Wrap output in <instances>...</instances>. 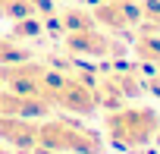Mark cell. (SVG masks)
<instances>
[{
  "label": "cell",
  "mask_w": 160,
  "mask_h": 154,
  "mask_svg": "<svg viewBox=\"0 0 160 154\" xmlns=\"http://www.w3.org/2000/svg\"><path fill=\"white\" fill-rule=\"evenodd\" d=\"M44 63H38L35 57L28 60H16V63H0V85H7L19 95H35L41 98V79H44Z\"/></svg>",
  "instance_id": "52a82bcc"
},
{
  "label": "cell",
  "mask_w": 160,
  "mask_h": 154,
  "mask_svg": "<svg viewBox=\"0 0 160 154\" xmlns=\"http://www.w3.org/2000/svg\"><path fill=\"white\" fill-rule=\"evenodd\" d=\"M101 154H104V151H101Z\"/></svg>",
  "instance_id": "e0dca14e"
},
{
  "label": "cell",
  "mask_w": 160,
  "mask_h": 154,
  "mask_svg": "<svg viewBox=\"0 0 160 154\" xmlns=\"http://www.w3.org/2000/svg\"><path fill=\"white\" fill-rule=\"evenodd\" d=\"M154 141H157V145H160V126H157V135H154Z\"/></svg>",
  "instance_id": "2e32d148"
},
{
  "label": "cell",
  "mask_w": 160,
  "mask_h": 154,
  "mask_svg": "<svg viewBox=\"0 0 160 154\" xmlns=\"http://www.w3.org/2000/svg\"><path fill=\"white\" fill-rule=\"evenodd\" d=\"M0 145L16 154H28L38 145V120L32 116H0Z\"/></svg>",
  "instance_id": "ba28073f"
},
{
  "label": "cell",
  "mask_w": 160,
  "mask_h": 154,
  "mask_svg": "<svg viewBox=\"0 0 160 154\" xmlns=\"http://www.w3.org/2000/svg\"><path fill=\"white\" fill-rule=\"evenodd\" d=\"M63 47L72 57H88V60H116V57L126 54V44L113 32H104L101 25L66 32L63 35Z\"/></svg>",
  "instance_id": "277c9868"
},
{
  "label": "cell",
  "mask_w": 160,
  "mask_h": 154,
  "mask_svg": "<svg viewBox=\"0 0 160 154\" xmlns=\"http://www.w3.org/2000/svg\"><path fill=\"white\" fill-rule=\"evenodd\" d=\"M53 13V0H0V16L16 22L25 16H47Z\"/></svg>",
  "instance_id": "9c48e42d"
},
{
  "label": "cell",
  "mask_w": 160,
  "mask_h": 154,
  "mask_svg": "<svg viewBox=\"0 0 160 154\" xmlns=\"http://www.w3.org/2000/svg\"><path fill=\"white\" fill-rule=\"evenodd\" d=\"M144 91V82L138 79V72L132 69H110L94 82V95H98V107L110 110L126 104L129 98H138Z\"/></svg>",
  "instance_id": "5b68a950"
},
{
  "label": "cell",
  "mask_w": 160,
  "mask_h": 154,
  "mask_svg": "<svg viewBox=\"0 0 160 154\" xmlns=\"http://www.w3.org/2000/svg\"><path fill=\"white\" fill-rule=\"evenodd\" d=\"M91 16L101 28L119 35V32H132L144 22L141 13V0H101L91 7Z\"/></svg>",
  "instance_id": "8992f818"
},
{
  "label": "cell",
  "mask_w": 160,
  "mask_h": 154,
  "mask_svg": "<svg viewBox=\"0 0 160 154\" xmlns=\"http://www.w3.org/2000/svg\"><path fill=\"white\" fill-rule=\"evenodd\" d=\"M132 50H135V57H138L144 66H157V69H160V32H148V28H144V32L135 38Z\"/></svg>",
  "instance_id": "8fae6325"
},
{
  "label": "cell",
  "mask_w": 160,
  "mask_h": 154,
  "mask_svg": "<svg viewBox=\"0 0 160 154\" xmlns=\"http://www.w3.org/2000/svg\"><path fill=\"white\" fill-rule=\"evenodd\" d=\"M38 35H44V16L16 19L13 28H10V38H16V41H28V38H38Z\"/></svg>",
  "instance_id": "7c38bea8"
},
{
  "label": "cell",
  "mask_w": 160,
  "mask_h": 154,
  "mask_svg": "<svg viewBox=\"0 0 160 154\" xmlns=\"http://www.w3.org/2000/svg\"><path fill=\"white\" fill-rule=\"evenodd\" d=\"M47 19H50L57 28H63V35H66V32H78V28H91V25H98L94 16H91V10H78V7L63 10V13H47Z\"/></svg>",
  "instance_id": "30bf717a"
},
{
  "label": "cell",
  "mask_w": 160,
  "mask_h": 154,
  "mask_svg": "<svg viewBox=\"0 0 160 154\" xmlns=\"http://www.w3.org/2000/svg\"><path fill=\"white\" fill-rule=\"evenodd\" d=\"M38 145L53 148L60 154H101L104 138L101 132L88 129L75 116H47L38 120Z\"/></svg>",
  "instance_id": "3957f363"
},
{
  "label": "cell",
  "mask_w": 160,
  "mask_h": 154,
  "mask_svg": "<svg viewBox=\"0 0 160 154\" xmlns=\"http://www.w3.org/2000/svg\"><path fill=\"white\" fill-rule=\"evenodd\" d=\"M157 126H160V113L154 107H141V104H135V107L119 104L104 113V135L119 151L148 148L157 135Z\"/></svg>",
  "instance_id": "6da1fadb"
},
{
  "label": "cell",
  "mask_w": 160,
  "mask_h": 154,
  "mask_svg": "<svg viewBox=\"0 0 160 154\" xmlns=\"http://www.w3.org/2000/svg\"><path fill=\"white\" fill-rule=\"evenodd\" d=\"M141 13H144L141 25H148V32H160V0H144Z\"/></svg>",
  "instance_id": "5bb4252c"
},
{
  "label": "cell",
  "mask_w": 160,
  "mask_h": 154,
  "mask_svg": "<svg viewBox=\"0 0 160 154\" xmlns=\"http://www.w3.org/2000/svg\"><path fill=\"white\" fill-rule=\"evenodd\" d=\"M41 98L63 113H75V116H88L98 110V95H94V82L85 79L78 72H66V69H44L41 79Z\"/></svg>",
  "instance_id": "7a4b0ae2"
},
{
  "label": "cell",
  "mask_w": 160,
  "mask_h": 154,
  "mask_svg": "<svg viewBox=\"0 0 160 154\" xmlns=\"http://www.w3.org/2000/svg\"><path fill=\"white\" fill-rule=\"evenodd\" d=\"M144 88H148V91H151L154 98H160V79H151V82H148Z\"/></svg>",
  "instance_id": "9a60e30c"
},
{
  "label": "cell",
  "mask_w": 160,
  "mask_h": 154,
  "mask_svg": "<svg viewBox=\"0 0 160 154\" xmlns=\"http://www.w3.org/2000/svg\"><path fill=\"white\" fill-rule=\"evenodd\" d=\"M35 57L32 47H25L22 41L10 38V35H0V63H16V60H28Z\"/></svg>",
  "instance_id": "4fadbf2b"
}]
</instances>
